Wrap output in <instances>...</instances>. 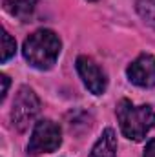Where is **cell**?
I'll use <instances>...</instances> for the list:
<instances>
[{"instance_id": "1", "label": "cell", "mask_w": 155, "mask_h": 157, "mask_svg": "<svg viewBox=\"0 0 155 157\" xmlns=\"http://www.w3.org/2000/svg\"><path fill=\"white\" fill-rule=\"evenodd\" d=\"M62 49V42L59 35L51 29H37L24 40L22 53L24 59L29 62V66L37 70H49Z\"/></svg>"}, {"instance_id": "2", "label": "cell", "mask_w": 155, "mask_h": 157, "mask_svg": "<svg viewBox=\"0 0 155 157\" xmlns=\"http://www.w3.org/2000/svg\"><path fill=\"white\" fill-rule=\"evenodd\" d=\"M117 119L122 135L130 141H142L155 126V112L152 106H133L128 99H122L117 104Z\"/></svg>"}, {"instance_id": "3", "label": "cell", "mask_w": 155, "mask_h": 157, "mask_svg": "<svg viewBox=\"0 0 155 157\" xmlns=\"http://www.w3.org/2000/svg\"><path fill=\"white\" fill-rule=\"evenodd\" d=\"M40 112V99L37 97V93L28 88L22 86L15 97L13 102V110H11V121L13 126L18 132H26L29 128V124H33V121L37 119Z\"/></svg>"}, {"instance_id": "4", "label": "cell", "mask_w": 155, "mask_h": 157, "mask_svg": "<svg viewBox=\"0 0 155 157\" xmlns=\"http://www.w3.org/2000/svg\"><path fill=\"white\" fill-rule=\"evenodd\" d=\"M60 144H62V132L57 122L49 119H42L35 122V128L28 144L29 154H51L59 150Z\"/></svg>"}, {"instance_id": "5", "label": "cell", "mask_w": 155, "mask_h": 157, "mask_svg": "<svg viewBox=\"0 0 155 157\" xmlns=\"http://www.w3.org/2000/svg\"><path fill=\"white\" fill-rule=\"evenodd\" d=\"M77 71L84 86L93 93V95H102L108 86V78L104 70L88 55H80L77 59Z\"/></svg>"}, {"instance_id": "6", "label": "cell", "mask_w": 155, "mask_h": 157, "mask_svg": "<svg viewBox=\"0 0 155 157\" xmlns=\"http://www.w3.org/2000/svg\"><path fill=\"white\" fill-rule=\"evenodd\" d=\"M128 78L141 88H153L155 86V57L150 53L139 55L126 70Z\"/></svg>"}, {"instance_id": "7", "label": "cell", "mask_w": 155, "mask_h": 157, "mask_svg": "<svg viewBox=\"0 0 155 157\" xmlns=\"http://www.w3.org/2000/svg\"><path fill=\"white\" fill-rule=\"evenodd\" d=\"M88 157H117V135L112 128H106Z\"/></svg>"}, {"instance_id": "8", "label": "cell", "mask_w": 155, "mask_h": 157, "mask_svg": "<svg viewBox=\"0 0 155 157\" xmlns=\"http://www.w3.org/2000/svg\"><path fill=\"white\" fill-rule=\"evenodd\" d=\"M4 9L11 17L28 22L37 9V0H4Z\"/></svg>"}, {"instance_id": "9", "label": "cell", "mask_w": 155, "mask_h": 157, "mask_svg": "<svg viewBox=\"0 0 155 157\" xmlns=\"http://www.w3.org/2000/svg\"><path fill=\"white\" fill-rule=\"evenodd\" d=\"M137 13L144 24L155 29V0H137Z\"/></svg>"}, {"instance_id": "10", "label": "cell", "mask_w": 155, "mask_h": 157, "mask_svg": "<svg viewBox=\"0 0 155 157\" xmlns=\"http://www.w3.org/2000/svg\"><path fill=\"white\" fill-rule=\"evenodd\" d=\"M15 51H17V42H15V39L7 31H4L2 33V62H7L15 55Z\"/></svg>"}, {"instance_id": "11", "label": "cell", "mask_w": 155, "mask_h": 157, "mask_svg": "<svg viewBox=\"0 0 155 157\" xmlns=\"http://www.w3.org/2000/svg\"><path fill=\"white\" fill-rule=\"evenodd\" d=\"M0 80H2V101H4L6 95H7V90H9V77L7 75H0Z\"/></svg>"}, {"instance_id": "12", "label": "cell", "mask_w": 155, "mask_h": 157, "mask_svg": "<svg viewBox=\"0 0 155 157\" xmlns=\"http://www.w3.org/2000/svg\"><path fill=\"white\" fill-rule=\"evenodd\" d=\"M144 157H155V139H152L146 148H144Z\"/></svg>"}, {"instance_id": "13", "label": "cell", "mask_w": 155, "mask_h": 157, "mask_svg": "<svg viewBox=\"0 0 155 157\" xmlns=\"http://www.w3.org/2000/svg\"><path fill=\"white\" fill-rule=\"evenodd\" d=\"M89 2H95V0H89Z\"/></svg>"}]
</instances>
